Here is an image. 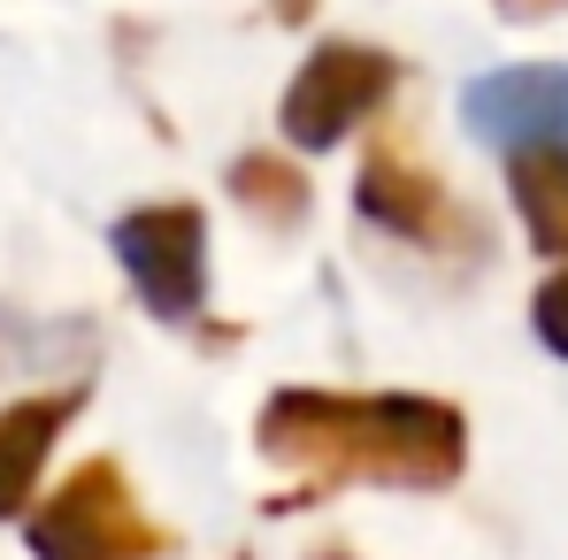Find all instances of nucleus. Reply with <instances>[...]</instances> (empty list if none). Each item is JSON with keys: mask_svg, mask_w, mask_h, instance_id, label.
Instances as JSON below:
<instances>
[{"mask_svg": "<svg viewBox=\"0 0 568 560\" xmlns=\"http://www.w3.org/2000/svg\"><path fill=\"white\" fill-rule=\"evenodd\" d=\"M254 446L315 483L446 491L469 461V422L423 391H307L284 384L254 422Z\"/></svg>", "mask_w": 568, "mask_h": 560, "instance_id": "obj_1", "label": "nucleus"}, {"mask_svg": "<svg viewBox=\"0 0 568 560\" xmlns=\"http://www.w3.org/2000/svg\"><path fill=\"white\" fill-rule=\"evenodd\" d=\"M31 560H154L170 538L146 522L139 491L123 483L115 461L70 468V483L47 491V507L23 522Z\"/></svg>", "mask_w": 568, "mask_h": 560, "instance_id": "obj_2", "label": "nucleus"}, {"mask_svg": "<svg viewBox=\"0 0 568 560\" xmlns=\"http://www.w3.org/2000/svg\"><path fill=\"white\" fill-rule=\"evenodd\" d=\"M392 78H399V62H392V54H377V47H354V39L315 47V54L300 62V78H292L284 108H277L284 139H292L300 154H323V146L354 139V131H362V123L384 108Z\"/></svg>", "mask_w": 568, "mask_h": 560, "instance_id": "obj_3", "label": "nucleus"}, {"mask_svg": "<svg viewBox=\"0 0 568 560\" xmlns=\"http://www.w3.org/2000/svg\"><path fill=\"white\" fill-rule=\"evenodd\" d=\"M115 262L139 284V299L162 323H192L207 299V215L192 200H162V207H131L115 231Z\"/></svg>", "mask_w": 568, "mask_h": 560, "instance_id": "obj_4", "label": "nucleus"}, {"mask_svg": "<svg viewBox=\"0 0 568 560\" xmlns=\"http://www.w3.org/2000/svg\"><path fill=\"white\" fill-rule=\"evenodd\" d=\"M354 207L392 231V238H415V246H469L476 231L462 223V207H454V192L438 185L415 154H399L392 139L369 146V162H362V177H354Z\"/></svg>", "mask_w": 568, "mask_h": 560, "instance_id": "obj_5", "label": "nucleus"}, {"mask_svg": "<svg viewBox=\"0 0 568 560\" xmlns=\"http://www.w3.org/2000/svg\"><path fill=\"white\" fill-rule=\"evenodd\" d=\"M462 123L484 146H568V70L530 62V70H491L462 93Z\"/></svg>", "mask_w": 568, "mask_h": 560, "instance_id": "obj_6", "label": "nucleus"}, {"mask_svg": "<svg viewBox=\"0 0 568 560\" xmlns=\"http://www.w3.org/2000/svg\"><path fill=\"white\" fill-rule=\"evenodd\" d=\"M85 407V391H39V399H16L0 407V515H16L39 483V468L54 454V438L70 430V415Z\"/></svg>", "mask_w": 568, "mask_h": 560, "instance_id": "obj_7", "label": "nucleus"}, {"mask_svg": "<svg viewBox=\"0 0 568 560\" xmlns=\"http://www.w3.org/2000/svg\"><path fill=\"white\" fill-rule=\"evenodd\" d=\"M507 192L538 254L568 262V146H507Z\"/></svg>", "mask_w": 568, "mask_h": 560, "instance_id": "obj_8", "label": "nucleus"}, {"mask_svg": "<svg viewBox=\"0 0 568 560\" xmlns=\"http://www.w3.org/2000/svg\"><path fill=\"white\" fill-rule=\"evenodd\" d=\"M231 192L262 215V223H300L307 215V177L277 162V154H246V162H231Z\"/></svg>", "mask_w": 568, "mask_h": 560, "instance_id": "obj_9", "label": "nucleus"}, {"mask_svg": "<svg viewBox=\"0 0 568 560\" xmlns=\"http://www.w3.org/2000/svg\"><path fill=\"white\" fill-rule=\"evenodd\" d=\"M530 323H538V338L554 346L568 362V269H554V277L538 284V299H530Z\"/></svg>", "mask_w": 568, "mask_h": 560, "instance_id": "obj_10", "label": "nucleus"}, {"mask_svg": "<svg viewBox=\"0 0 568 560\" xmlns=\"http://www.w3.org/2000/svg\"><path fill=\"white\" fill-rule=\"evenodd\" d=\"M568 0H499V16H515V23H538V16H561Z\"/></svg>", "mask_w": 568, "mask_h": 560, "instance_id": "obj_11", "label": "nucleus"}, {"mask_svg": "<svg viewBox=\"0 0 568 560\" xmlns=\"http://www.w3.org/2000/svg\"><path fill=\"white\" fill-rule=\"evenodd\" d=\"M270 8H277V23H307L315 16V0H270Z\"/></svg>", "mask_w": 568, "mask_h": 560, "instance_id": "obj_12", "label": "nucleus"}]
</instances>
